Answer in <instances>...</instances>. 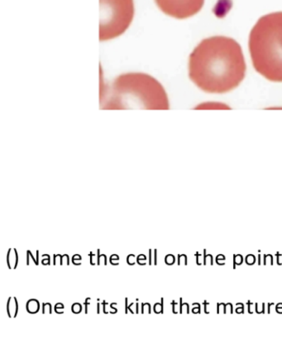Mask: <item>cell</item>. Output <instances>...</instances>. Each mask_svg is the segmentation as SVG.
<instances>
[{
    "instance_id": "cell-16",
    "label": "cell",
    "mask_w": 282,
    "mask_h": 363,
    "mask_svg": "<svg viewBox=\"0 0 282 363\" xmlns=\"http://www.w3.org/2000/svg\"><path fill=\"white\" fill-rule=\"evenodd\" d=\"M12 251H13L12 248H9V251L7 252V265H8L9 269H11V270L13 269V267L11 266V252H12Z\"/></svg>"
},
{
    "instance_id": "cell-28",
    "label": "cell",
    "mask_w": 282,
    "mask_h": 363,
    "mask_svg": "<svg viewBox=\"0 0 282 363\" xmlns=\"http://www.w3.org/2000/svg\"><path fill=\"white\" fill-rule=\"evenodd\" d=\"M57 255H54V266L56 265V259H57Z\"/></svg>"
},
{
    "instance_id": "cell-1",
    "label": "cell",
    "mask_w": 282,
    "mask_h": 363,
    "mask_svg": "<svg viewBox=\"0 0 282 363\" xmlns=\"http://www.w3.org/2000/svg\"><path fill=\"white\" fill-rule=\"evenodd\" d=\"M246 69L240 45L225 36L203 40L189 58L190 79L206 93L232 91L244 81Z\"/></svg>"
},
{
    "instance_id": "cell-20",
    "label": "cell",
    "mask_w": 282,
    "mask_h": 363,
    "mask_svg": "<svg viewBox=\"0 0 282 363\" xmlns=\"http://www.w3.org/2000/svg\"><path fill=\"white\" fill-rule=\"evenodd\" d=\"M154 253H153V265L157 266V250H153Z\"/></svg>"
},
{
    "instance_id": "cell-21",
    "label": "cell",
    "mask_w": 282,
    "mask_h": 363,
    "mask_svg": "<svg viewBox=\"0 0 282 363\" xmlns=\"http://www.w3.org/2000/svg\"><path fill=\"white\" fill-rule=\"evenodd\" d=\"M97 265H101V250H97Z\"/></svg>"
},
{
    "instance_id": "cell-6",
    "label": "cell",
    "mask_w": 282,
    "mask_h": 363,
    "mask_svg": "<svg viewBox=\"0 0 282 363\" xmlns=\"http://www.w3.org/2000/svg\"><path fill=\"white\" fill-rule=\"evenodd\" d=\"M7 313L9 318H16L18 315V302L16 297H9L7 302Z\"/></svg>"
},
{
    "instance_id": "cell-18",
    "label": "cell",
    "mask_w": 282,
    "mask_h": 363,
    "mask_svg": "<svg viewBox=\"0 0 282 363\" xmlns=\"http://www.w3.org/2000/svg\"><path fill=\"white\" fill-rule=\"evenodd\" d=\"M42 264L43 266H50L51 264V258L50 256H47V258H44L42 261Z\"/></svg>"
},
{
    "instance_id": "cell-24",
    "label": "cell",
    "mask_w": 282,
    "mask_h": 363,
    "mask_svg": "<svg viewBox=\"0 0 282 363\" xmlns=\"http://www.w3.org/2000/svg\"><path fill=\"white\" fill-rule=\"evenodd\" d=\"M98 303H97V314L98 315H100V313H101V304L100 303H98V301H100V299H98Z\"/></svg>"
},
{
    "instance_id": "cell-10",
    "label": "cell",
    "mask_w": 282,
    "mask_h": 363,
    "mask_svg": "<svg viewBox=\"0 0 282 363\" xmlns=\"http://www.w3.org/2000/svg\"><path fill=\"white\" fill-rule=\"evenodd\" d=\"M46 311H48L49 314H52V306L51 303H43V314H46Z\"/></svg>"
},
{
    "instance_id": "cell-26",
    "label": "cell",
    "mask_w": 282,
    "mask_h": 363,
    "mask_svg": "<svg viewBox=\"0 0 282 363\" xmlns=\"http://www.w3.org/2000/svg\"><path fill=\"white\" fill-rule=\"evenodd\" d=\"M128 299L125 298V314L127 315L128 313Z\"/></svg>"
},
{
    "instance_id": "cell-17",
    "label": "cell",
    "mask_w": 282,
    "mask_h": 363,
    "mask_svg": "<svg viewBox=\"0 0 282 363\" xmlns=\"http://www.w3.org/2000/svg\"><path fill=\"white\" fill-rule=\"evenodd\" d=\"M141 257H142L141 255L137 256V264H140V266H145L146 263H143L142 262H147V257H145V258H141Z\"/></svg>"
},
{
    "instance_id": "cell-27",
    "label": "cell",
    "mask_w": 282,
    "mask_h": 363,
    "mask_svg": "<svg viewBox=\"0 0 282 363\" xmlns=\"http://www.w3.org/2000/svg\"><path fill=\"white\" fill-rule=\"evenodd\" d=\"M136 314H140V304L138 303H136Z\"/></svg>"
},
{
    "instance_id": "cell-22",
    "label": "cell",
    "mask_w": 282,
    "mask_h": 363,
    "mask_svg": "<svg viewBox=\"0 0 282 363\" xmlns=\"http://www.w3.org/2000/svg\"><path fill=\"white\" fill-rule=\"evenodd\" d=\"M148 260H150V262H148V265L152 266L153 263V258H152V250H150V258H148Z\"/></svg>"
},
{
    "instance_id": "cell-8",
    "label": "cell",
    "mask_w": 282,
    "mask_h": 363,
    "mask_svg": "<svg viewBox=\"0 0 282 363\" xmlns=\"http://www.w3.org/2000/svg\"><path fill=\"white\" fill-rule=\"evenodd\" d=\"M153 311L156 313V314H163L164 313V299L162 298L161 303L157 302L153 306Z\"/></svg>"
},
{
    "instance_id": "cell-7",
    "label": "cell",
    "mask_w": 282,
    "mask_h": 363,
    "mask_svg": "<svg viewBox=\"0 0 282 363\" xmlns=\"http://www.w3.org/2000/svg\"><path fill=\"white\" fill-rule=\"evenodd\" d=\"M26 309L29 314H38L39 311H40V303H39V301L35 299L29 300L27 302Z\"/></svg>"
},
{
    "instance_id": "cell-11",
    "label": "cell",
    "mask_w": 282,
    "mask_h": 363,
    "mask_svg": "<svg viewBox=\"0 0 282 363\" xmlns=\"http://www.w3.org/2000/svg\"><path fill=\"white\" fill-rule=\"evenodd\" d=\"M13 269H17V267L18 266V255L16 248H14L13 250Z\"/></svg>"
},
{
    "instance_id": "cell-13",
    "label": "cell",
    "mask_w": 282,
    "mask_h": 363,
    "mask_svg": "<svg viewBox=\"0 0 282 363\" xmlns=\"http://www.w3.org/2000/svg\"><path fill=\"white\" fill-rule=\"evenodd\" d=\"M175 262H176V258L174 256H173L171 255L166 256L165 262L167 263V264L168 266H171V265L174 264Z\"/></svg>"
},
{
    "instance_id": "cell-4",
    "label": "cell",
    "mask_w": 282,
    "mask_h": 363,
    "mask_svg": "<svg viewBox=\"0 0 282 363\" xmlns=\"http://www.w3.org/2000/svg\"><path fill=\"white\" fill-rule=\"evenodd\" d=\"M100 40L108 41L126 31L135 15L133 0H100Z\"/></svg>"
},
{
    "instance_id": "cell-3",
    "label": "cell",
    "mask_w": 282,
    "mask_h": 363,
    "mask_svg": "<svg viewBox=\"0 0 282 363\" xmlns=\"http://www.w3.org/2000/svg\"><path fill=\"white\" fill-rule=\"evenodd\" d=\"M249 47L256 72L270 82H282V12L259 18L250 33Z\"/></svg>"
},
{
    "instance_id": "cell-12",
    "label": "cell",
    "mask_w": 282,
    "mask_h": 363,
    "mask_svg": "<svg viewBox=\"0 0 282 363\" xmlns=\"http://www.w3.org/2000/svg\"><path fill=\"white\" fill-rule=\"evenodd\" d=\"M81 261H82V257L81 255H76L72 257V262H73L74 265L81 266V262H81Z\"/></svg>"
},
{
    "instance_id": "cell-14",
    "label": "cell",
    "mask_w": 282,
    "mask_h": 363,
    "mask_svg": "<svg viewBox=\"0 0 282 363\" xmlns=\"http://www.w3.org/2000/svg\"><path fill=\"white\" fill-rule=\"evenodd\" d=\"M32 257L33 262L35 263V265L38 266L39 263L38 262V260H36L35 258H34L33 253L30 250L27 251V266H29V259H30V258L29 257Z\"/></svg>"
},
{
    "instance_id": "cell-15",
    "label": "cell",
    "mask_w": 282,
    "mask_h": 363,
    "mask_svg": "<svg viewBox=\"0 0 282 363\" xmlns=\"http://www.w3.org/2000/svg\"><path fill=\"white\" fill-rule=\"evenodd\" d=\"M111 263L113 266H118V261H120V258L116 255H113L111 257Z\"/></svg>"
},
{
    "instance_id": "cell-25",
    "label": "cell",
    "mask_w": 282,
    "mask_h": 363,
    "mask_svg": "<svg viewBox=\"0 0 282 363\" xmlns=\"http://www.w3.org/2000/svg\"><path fill=\"white\" fill-rule=\"evenodd\" d=\"M102 305L103 306V313H105V314H108V312L106 311V308L107 303L106 301H103Z\"/></svg>"
},
{
    "instance_id": "cell-19",
    "label": "cell",
    "mask_w": 282,
    "mask_h": 363,
    "mask_svg": "<svg viewBox=\"0 0 282 363\" xmlns=\"http://www.w3.org/2000/svg\"><path fill=\"white\" fill-rule=\"evenodd\" d=\"M91 300V298H87L85 303H84V305H85V313L86 315L88 314V306H90V301Z\"/></svg>"
},
{
    "instance_id": "cell-9",
    "label": "cell",
    "mask_w": 282,
    "mask_h": 363,
    "mask_svg": "<svg viewBox=\"0 0 282 363\" xmlns=\"http://www.w3.org/2000/svg\"><path fill=\"white\" fill-rule=\"evenodd\" d=\"M82 306L80 304V303H75V304H73L72 307V311L74 313V314H80L82 311Z\"/></svg>"
},
{
    "instance_id": "cell-23",
    "label": "cell",
    "mask_w": 282,
    "mask_h": 363,
    "mask_svg": "<svg viewBox=\"0 0 282 363\" xmlns=\"http://www.w3.org/2000/svg\"><path fill=\"white\" fill-rule=\"evenodd\" d=\"M95 255H93V252H91L90 255H89V257H91V266H96V263L93 262V257H95Z\"/></svg>"
},
{
    "instance_id": "cell-5",
    "label": "cell",
    "mask_w": 282,
    "mask_h": 363,
    "mask_svg": "<svg viewBox=\"0 0 282 363\" xmlns=\"http://www.w3.org/2000/svg\"><path fill=\"white\" fill-rule=\"evenodd\" d=\"M205 1V0H155L161 11L176 19L194 16L204 6Z\"/></svg>"
},
{
    "instance_id": "cell-2",
    "label": "cell",
    "mask_w": 282,
    "mask_h": 363,
    "mask_svg": "<svg viewBox=\"0 0 282 363\" xmlns=\"http://www.w3.org/2000/svg\"><path fill=\"white\" fill-rule=\"evenodd\" d=\"M105 109H168L170 104L165 89L150 74L128 73L117 77L101 93Z\"/></svg>"
}]
</instances>
